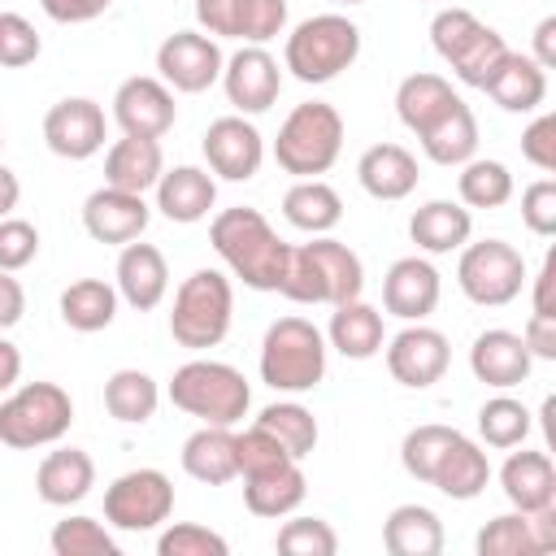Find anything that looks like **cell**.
Instances as JSON below:
<instances>
[{"instance_id":"cell-1","label":"cell","mask_w":556,"mask_h":556,"mask_svg":"<svg viewBox=\"0 0 556 556\" xmlns=\"http://www.w3.org/2000/svg\"><path fill=\"white\" fill-rule=\"evenodd\" d=\"M208 243L222 256V265L252 291H278L282 274H287V256L291 243L278 239V230L265 222L261 208L252 204H235L222 208L208 222Z\"/></svg>"},{"instance_id":"cell-2","label":"cell","mask_w":556,"mask_h":556,"mask_svg":"<svg viewBox=\"0 0 556 556\" xmlns=\"http://www.w3.org/2000/svg\"><path fill=\"white\" fill-rule=\"evenodd\" d=\"M278 291L295 304H330L334 308L365 291V265L348 243H339L330 235H313L308 243L291 248Z\"/></svg>"},{"instance_id":"cell-3","label":"cell","mask_w":556,"mask_h":556,"mask_svg":"<svg viewBox=\"0 0 556 556\" xmlns=\"http://www.w3.org/2000/svg\"><path fill=\"white\" fill-rule=\"evenodd\" d=\"M356 56H361V26L343 13H313L287 35L282 70H291V78L317 87V83H330L343 70H352Z\"/></svg>"},{"instance_id":"cell-4","label":"cell","mask_w":556,"mask_h":556,"mask_svg":"<svg viewBox=\"0 0 556 556\" xmlns=\"http://www.w3.org/2000/svg\"><path fill=\"white\" fill-rule=\"evenodd\" d=\"M169 404L182 408L187 417H200L204 426H235L252 408V387L235 365L195 356L174 369Z\"/></svg>"},{"instance_id":"cell-5","label":"cell","mask_w":556,"mask_h":556,"mask_svg":"<svg viewBox=\"0 0 556 556\" xmlns=\"http://www.w3.org/2000/svg\"><path fill=\"white\" fill-rule=\"evenodd\" d=\"M235 317V287L222 269H191L178 291H174V308H169V334L178 348L204 352L217 348L230 330Z\"/></svg>"},{"instance_id":"cell-6","label":"cell","mask_w":556,"mask_h":556,"mask_svg":"<svg viewBox=\"0 0 556 556\" xmlns=\"http://www.w3.org/2000/svg\"><path fill=\"white\" fill-rule=\"evenodd\" d=\"M326 378V334L308 317H278L261 339V382L287 395L313 391Z\"/></svg>"},{"instance_id":"cell-7","label":"cell","mask_w":556,"mask_h":556,"mask_svg":"<svg viewBox=\"0 0 556 556\" xmlns=\"http://www.w3.org/2000/svg\"><path fill=\"white\" fill-rule=\"evenodd\" d=\"M343 152V117L326 100H304L287 113L274 139V161L295 178L326 174Z\"/></svg>"},{"instance_id":"cell-8","label":"cell","mask_w":556,"mask_h":556,"mask_svg":"<svg viewBox=\"0 0 556 556\" xmlns=\"http://www.w3.org/2000/svg\"><path fill=\"white\" fill-rule=\"evenodd\" d=\"M430 43L443 56V65L452 70L456 83L465 87H486V78L495 74V65L504 61L508 43L500 30H491L486 22H478L469 9H439L430 22Z\"/></svg>"},{"instance_id":"cell-9","label":"cell","mask_w":556,"mask_h":556,"mask_svg":"<svg viewBox=\"0 0 556 556\" xmlns=\"http://www.w3.org/2000/svg\"><path fill=\"white\" fill-rule=\"evenodd\" d=\"M74 426V400L61 382H22L0 400V443L30 452L56 443Z\"/></svg>"},{"instance_id":"cell-10","label":"cell","mask_w":556,"mask_h":556,"mask_svg":"<svg viewBox=\"0 0 556 556\" xmlns=\"http://www.w3.org/2000/svg\"><path fill=\"white\" fill-rule=\"evenodd\" d=\"M456 287L482 308H504L526 287V256L508 239H478L460 248Z\"/></svg>"},{"instance_id":"cell-11","label":"cell","mask_w":556,"mask_h":556,"mask_svg":"<svg viewBox=\"0 0 556 556\" xmlns=\"http://www.w3.org/2000/svg\"><path fill=\"white\" fill-rule=\"evenodd\" d=\"M174 513V482L161 469H126L104 486V521L126 534L156 530Z\"/></svg>"},{"instance_id":"cell-12","label":"cell","mask_w":556,"mask_h":556,"mask_svg":"<svg viewBox=\"0 0 556 556\" xmlns=\"http://www.w3.org/2000/svg\"><path fill=\"white\" fill-rule=\"evenodd\" d=\"M222 65H226V56H222L217 39L204 30H174L156 48L161 83L182 96H195V91H208L213 83H222Z\"/></svg>"},{"instance_id":"cell-13","label":"cell","mask_w":556,"mask_h":556,"mask_svg":"<svg viewBox=\"0 0 556 556\" xmlns=\"http://www.w3.org/2000/svg\"><path fill=\"white\" fill-rule=\"evenodd\" d=\"M195 22L213 39L269 43L287 30V0H195Z\"/></svg>"},{"instance_id":"cell-14","label":"cell","mask_w":556,"mask_h":556,"mask_svg":"<svg viewBox=\"0 0 556 556\" xmlns=\"http://www.w3.org/2000/svg\"><path fill=\"white\" fill-rule=\"evenodd\" d=\"M447 361H452L447 334L434 330V326H426V321H408L387 343V369H391V378L400 387H413V391L434 387L447 374Z\"/></svg>"},{"instance_id":"cell-15","label":"cell","mask_w":556,"mask_h":556,"mask_svg":"<svg viewBox=\"0 0 556 556\" xmlns=\"http://www.w3.org/2000/svg\"><path fill=\"white\" fill-rule=\"evenodd\" d=\"M200 148H204L208 169H213L217 178H226V182H248V178H256V169H261V161H265V139H261V130H256L243 113H226V117L208 122Z\"/></svg>"},{"instance_id":"cell-16","label":"cell","mask_w":556,"mask_h":556,"mask_svg":"<svg viewBox=\"0 0 556 556\" xmlns=\"http://www.w3.org/2000/svg\"><path fill=\"white\" fill-rule=\"evenodd\" d=\"M43 143L61 161H87L104 148V109L91 96H65L43 113Z\"/></svg>"},{"instance_id":"cell-17","label":"cell","mask_w":556,"mask_h":556,"mask_svg":"<svg viewBox=\"0 0 556 556\" xmlns=\"http://www.w3.org/2000/svg\"><path fill=\"white\" fill-rule=\"evenodd\" d=\"M222 87L226 100L248 117V113H265L274 109L278 91H282V70L278 61L265 52V43H243L235 56H226L222 65Z\"/></svg>"},{"instance_id":"cell-18","label":"cell","mask_w":556,"mask_h":556,"mask_svg":"<svg viewBox=\"0 0 556 556\" xmlns=\"http://www.w3.org/2000/svg\"><path fill=\"white\" fill-rule=\"evenodd\" d=\"M178 117L174 91L152 78V74H135L113 91V122L122 126V135H139V139H161Z\"/></svg>"},{"instance_id":"cell-19","label":"cell","mask_w":556,"mask_h":556,"mask_svg":"<svg viewBox=\"0 0 556 556\" xmlns=\"http://www.w3.org/2000/svg\"><path fill=\"white\" fill-rule=\"evenodd\" d=\"M443 282L426 256H400L382 278V308L400 321H426L439 308Z\"/></svg>"},{"instance_id":"cell-20","label":"cell","mask_w":556,"mask_h":556,"mask_svg":"<svg viewBox=\"0 0 556 556\" xmlns=\"http://www.w3.org/2000/svg\"><path fill=\"white\" fill-rule=\"evenodd\" d=\"M148 222H152V208L135 191L96 187L83 200V230L96 243H130V239H139L148 230Z\"/></svg>"},{"instance_id":"cell-21","label":"cell","mask_w":556,"mask_h":556,"mask_svg":"<svg viewBox=\"0 0 556 556\" xmlns=\"http://www.w3.org/2000/svg\"><path fill=\"white\" fill-rule=\"evenodd\" d=\"M469 369H473L478 382H486V387H495V391H513V387H521V382L530 378L534 356H530V348H526V339H521L517 330L491 326V330H482V334L473 339V348H469Z\"/></svg>"},{"instance_id":"cell-22","label":"cell","mask_w":556,"mask_h":556,"mask_svg":"<svg viewBox=\"0 0 556 556\" xmlns=\"http://www.w3.org/2000/svg\"><path fill=\"white\" fill-rule=\"evenodd\" d=\"M500 491L517 513H543L556 504V465L547 452H508L500 465Z\"/></svg>"},{"instance_id":"cell-23","label":"cell","mask_w":556,"mask_h":556,"mask_svg":"<svg viewBox=\"0 0 556 556\" xmlns=\"http://www.w3.org/2000/svg\"><path fill=\"white\" fill-rule=\"evenodd\" d=\"M156 208L178 222V226H191V222H204L208 208L217 204V182L208 169L200 165H174V169H161L156 178Z\"/></svg>"},{"instance_id":"cell-24","label":"cell","mask_w":556,"mask_h":556,"mask_svg":"<svg viewBox=\"0 0 556 556\" xmlns=\"http://www.w3.org/2000/svg\"><path fill=\"white\" fill-rule=\"evenodd\" d=\"M169 291V265H165V252L152 248V243H122V256H117V295L148 313L165 300Z\"/></svg>"},{"instance_id":"cell-25","label":"cell","mask_w":556,"mask_h":556,"mask_svg":"<svg viewBox=\"0 0 556 556\" xmlns=\"http://www.w3.org/2000/svg\"><path fill=\"white\" fill-rule=\"evenodd\" d=\"M96 486V460L83 447H56L35 469V495L52 508H70L87 500Z\"/></svg>"},{"instance_id":"cell-26","label":"cell","mask_w":556,"mask_h":556,"mask_svg":"<svg viewBox=\"0 0 556 556\" xmlns=\"http://www.w3.org/2000/svg\"><path fill=\"white\" fill-rule=\"evenodd\" d=\"M482 91H486L504 113H534V109L547 100V70H543L530 52H513V48H508Z\"/></svg>"},{"instance_id":"cell-27","label":"cell","mask_w":556,"mask_h":556,"mask_svg":"<svg viewBox=\"0 0 556 556\" xmlns=\"http://www.w3.org/2000/svg\"><path fill=\"white\" fill-rule=\"evenodd\" d=\"M356 178L365 187V195L374 200H404L417 191V156L404 148V143H374L361 152L356 161Z\"/></svg>"},{"instance_id":"cell-28","label":"cell","mask_w":556,"mask_h":556,"mask_svg":"<svg viewBox=\"0 0 556 556\" xmlns=\"http://www.w3.org/2000/svg\"><path fill=\"white\" fill-rule=\"evenodd\" d=\"M469 235H473V213L460 200H426L408 217V239L430 256L460 252L469 243Z\"/></svg>"},{"instance_id":"cell-29","label":"cell","mask_w":556,"mask_h":556,"mask_svg":"<svg viewBox=\"0 0 556 556\" xmlns=\"http://www.w3.org/2000/svg\"><path fill=\"white\" fill-rule=\"evenodd\" d=\"M326 343H330L339 356H348V361H369V356H378L382 343H387L382 313H378L374 304H365L361 295L334 304L330 326H326Z\"/></svg>"},{"instance_id":"cell-30","label":"cell","mask_w":556,"mask_h":556,"mask_svg":"<svg viewBox=\"0 0 556 556\" xmlns=\"http://www.w3.org/2000/svg\"><path fill=\"white\" fill-rule=\"evenodd\" d=\"M165 169V156H161V139H139V135H122L109 152H104V187H117V191H152L156 178Z\"/></svg>"},{"instance_id":"cell-31","label":"cell","mask_w":556,"mask_h":556,"mask_svg":"<svg viewBox=\"0 0 556 556\" xmlns=\"http://www.w3.org/2000/svg\"><path fill=\"white\" fill-rule=\"evenodd\" d=\"M308 495V478L300 469V460H287L278 469H265V473H252L243 478V504L248 513L256 517H291Z\"/></svg>"},{"instance_id":"cell-32","label":"cell","mask_w":556,"mask_h":556,"mask_svg":"<svg viewBox=\"0 0 556 556\" xmlns=\"http://www.w3.org/2000/svg\"><path fill=\"white\" fill-rule=\"evenodd\" d=\"M182 469L204 482V486H226L230 478H239L235 465V430L230 426H200L195 434H187L182 443Z\"/></svg>"},{"instance_id":"cell-33","label":"cell","mask_w":556,"mask_h":556,"mask_svg":"<svg viewBox=\"0 0 556 556\" xmlns=\"http://www.w3.org/2000/svg\"><path fill=\"white\" fill-rule=\"evenodd\" d=\"M456 100H460V96L452 91V83H447L443 74H430V70H417V74H408V78L395 87V113H400V122H404L413 135L430 130Z\"/></svg>"},{"instance_id":"cell-34","label":"cell","mask_w":556,"mask_h":556,"mask_svg":"<svg viewBox=\"0 0 556 556\" xmlns=\"http://www.w3.org/2000/svg\"><path fill=\"white\" fill-rule=\"evenodd\" d=\"M382 547L391 556H439L443 552V521L426 504H400L382 521Z\"/></svg>"},{"instance_id":"cell-35","label":"cell","mask_w":556,"mask_h":556,"mask_svg":"<svg viewBox=\"0 0 556 556\" xmlns=\"http://www.w3.org/2000/svg\"><path fill=\"white\" fill-rule=\"evenodd\" d=\"M282 217L304 235H330L343 222V200L321 178H295V187L282 195Z\"/></svg>"},{"instance_id":"cell-36","label":"cell","mask_w":556,"mask_h":556,"mask_svg":"<svg viewBox=\"0 0 556 556\" xmlns=\"http://www.w3.org/2000/svg\"><path fill=\"white\" fill-rule=\"evenodd\" d=\"M417 143H421L426 161H434V165H465L478 152V117H473V109L465 100H456L430 130L417 135Z\"/></svg>"},{"instance_id":"cell-37","label":"cell","mask_w":556,"mask_h":556,"mask_svg":"<svg viewBox=\"0 0 556 556\" xmlns=\"http://www.w3.org/2000/svg\"><path fill=\"white\" fill-rule=\"evenodd\" d=\"M486 482H491V460H486V452H482L473 439L456 434V443H452L447 456L439 460L430 486L443 491L447 500H478V495L486 491Z\"/></svg>"},{"instance_id":"cell-38","label":"cell","mask_w":556,"mask_h":556,"mask_svg":"<svg viewBox=\"0 0 556 556\" xmlns=\"http://www.w3.org/2000/svg\"><path fill=\"white\" fill-rule=\"evenodd\" d=\"M117 287L104 282V278H78L61 291V321L78 334H96V330H109L113 317H117Z\"/></svg>"},{"instance_id":"cell-39","label":"cell","mask_w":556,"mask_h":556,"mask_svg":"<svg viewBox=\"0 0 556 556\" xmlns=\"http://www.w3.org/2000/svg\"><path fill=\"white\" fill-rule=\"evenodd\" d=\"M156 404H161V387H156L152 374H143V369H117V374H109V382H104V408H109L113 421L143 426V421H152Z\"/></svg>"},{"instance_id":"cell-40","label":"cell","mask_w":556,"mask_h":556,"mask_svg":"<svg viewBox=\"0 0 556 556\" xmlns=\"http://www.w3.org/2000/svg\"><path fill=\"white\" fill-rule=\"evenodd\" d=\"M456 191H460L465 208H504L513 200V174L504 161L469 156L456 174Z\"/></svg>"},{"instance_id":"cell-41","label":"cell","mask_w":556,"mask_h":556,"mask_svg":"<svg viewBox=\"0 0 556 556\" xmlns=\"http://www.w3.org/2000/svg\"><path fill=\"white\" fill-rule=\"evenodd\" d=\"M530 430H534V413L513 395H491L478 408V434H482L486 447H500V452L521 447Z\"/></svg>"},{"instance_id":"cell-42","label":"cell","mask_w":556,"mask_h":556,"mask_svg":"<svg viewBox=\"0 0 556 556\" xmlns=\"http://www.w3.org/2000/svg\"><path fill=\"white\" fill-rule=\"evenodd\" d=\"M256 426H265L295 460H304V456L317 447V417H313L304 404H295V400L265 404V408L256 413Z\"/></svg>"},{"instance_id":"cell-43","label":"cell","mask_w":556,"mask_h":556,"mask_svg":"<svg viewBox=\"0 0 556 556\" xmlns=\"http://www.w3.org/2000/svg\"><path fill=\"white\" fill-rule=\"evenodd\" d=\"M456 434H460L456 426H439V421L413 426V430L404 434V443H400V465L408 469V478H417V482L430 486V478H434L439 460L447 456V447L456 443Z\"/></svg>"},{"instance_id":"cell-44","label":"cell","mask_w":556,"mask_h":556,"mask_svg":"<svg viewBox=\"0 0 556 556\" xmlns=\"http://www.w3.org/2000/svg\"><path fill=\"white\" fill-rule=\"evenodd\" d=\"M48 547H52V556H122L109 526L96 517H83V513L56 521L48 534Z\"/></svg>"},{"instance_id":"cell-45","label":"cell","mask_w":556,"mask_h":556,"mask_svg":"<svg viewBox=\"0 0 556 556\" xmlns=\"http://www.w3.org/2000/svg\"><path fill=\"white\" fill-rule=\"evenodd\" d=\"M478 556H539L530 513H500L478 530Z\"/></svg>"},{"instance_id":"cell-46","label":"cell","mask_w":556,"mask_h":556,"mask_svg":"<svg viewBox=\"0 0 556 556\" xmlns=\"http://www.w3.org/2000/svg\"><path fill=\"white\" fill-rule=\"evenodd\" d=\"M274 547L282 556H334L339 552V534L321 517H291L274 534Z\"/></svg>"},{"instance_id":"cell-47","label":"cell","mask_w":556,"mask_h":556,"mask_svg":"<svg viewBox=\"0 0 556 556\" xmlns=\"http://www.w3.org/2000/svg\"><path fill=\"white\" fill-rule=\"evenodd\" d=\"M295 460L265 426H248V430H235V465H239V478H252V473H265V469H278Z\"/></svg>"},{"instance_id":"cell-48","label":"cell","mask_w":556,"mask_h":556,"mask_svg":"<svg viewBox=\"0 0 556 556\" xmlns=\"http://www.w3.org/2000/svg\"><path fill=\"white\" fill-rule=\"evenodd\" d=\"M230 543L208 530V526H195V521H178L169 530H161L156 539V556H226Z\"/></svg>"},{"instance_id":"cell-49","label":"cell","mask_w":556,"mask_h":556,"mask_svg":"<svg viewBox=\"0 0 556 556\" xmlns=\"http://www.w3.org/2000/svg\"><path fill=\"white\" fill-rule=\"evenodd\" d=\"M39 35L22 13H0V65L4 70H22L39 56Z\"/></svg>"},{"instance_id":"cell-50","label":"cell","mask_w":556,"mask_h":556,"mask_svg":"<svg viewBox=\"0 0 556 556\" xmlns=\"http://www.w3.org/2000/svg\"><path fill=\"white\" fill-rule=\"evenodd\" d=\"M39 256V230L26 217H0V269L17 274Z\"/></svg>"},{"instance_id":"cell-51","label":"cell","mask_w":556,"mask_h":556,"mask_svg":"<svg viewBox=\"0 0 556 556\" xmlns=\"http://www.w3.org/2000/svg\"><path fill=\"white\" fill-rule=\"evenodd\" d=\"M521 222L539 239L556 235V178H539L521 191Z\"/></svg>"},{"instance_id":"cell-52","label":"cell","mask_w":556,"mask_h":556,"mask_svg":"<svg viewBox=\"0 0 556 556\" xmlns=\"http://www.w3.org/2000/svg\"><path fill=\"white\" fill-rule=\"evenodd\" d=\"M521 156L543 169V174H556V113H539L526 130H521Z\"/></svg>"},{"instance_id":"cell-53","label":"cell","mask_w":556,"mask_h":556,"mask_svg":"<svg viewBox=\"0 0 556 556\" xmlns=\"http://www.w3.org/2000/svg\"><path fill=\"white\" fill-rule=\"evenodd\" d=\"M521 339L534 361H556V313H530Z\"/></svg>"},{"instance_id":"cell-54","label":"cell","mask_w":556,"mask_h":556,"mask_svg":"<svg viewBox=\"0 0 556 556\" xmlns=\"http://www.w3.org/2000/svg\"><path fill=\"white\" fill-rule=\"evenodd\" d=\"M113 0H39V9L61 22V26H78V22H96Z\"/></svg>"},{"instance_id":"cell-55","label":"cell","mask_w":556,"mask_h":556,"mask_svg":"<svg viewBox=\"0 0 556 556\" xmlns=\"http://www.w3.org/2000/svg\"><path fill=\"white\" fill-rule=\"evenodd\" d=\"M22 313H26V291H22V282H17L9 269H0V334H4L9 326H17Z\"/></svg>"},{"instance_id":"cell-56","label":"cell","mask_w":556,"mask_h":556,"mask_svg":"<svg viewBox=\"0 0 556 556\" xmlns=\"http://www.w3.org/2000/svg\"><path fill=\"white\" fill-rule=\"evenodd\" d=\"M543 70H556V17H543L534 26V52H530Z\"/></svg>"},{"instance_id":"cell-57","label":"cell","mask_w":556,"mask_h":556,"mask_svg":"<svg viewBox=\"0 0 556 556\" xmlns=\"http://www.w3.org/2000/svg\"><path fill=\"white\" fill-rule=\"evenodd\" d=\"M552 282H556V261L547 256L543 261V269L534 274V313H556V304H552Z\"/></svg>"},{"instance_id":"cell-58","label":"cell","mask_w":556,"mask_h":556,"mask_svg":"<svg viewBox=\"0 0 556 556\" xmlns=\"http://www.w3.org/2000/svg\"><path fill=\"white\" fill-rule=\"evenodd\" d=\"M22 378V352L0 334V395L13 391V382Z\"/></svg>"},{"instance_id":"cell-59","label":"cell","mask_w":556,"mask_h":556,"mask_svg":"<svg viewBox=\"0 0 556 556\" xmlns=\"http://www.w3.org/2000/svg\"><path fill=\"white\" fill-rule=\"evenodd\" d=\"M17 200H22V182H17L13 169L0 165V217H9V213L17 208Z\"/></svg>"},{"instance_id":"cell-60","label":"cell","mask_w":556,"mask_h":556,"mask_svg":"<svg viewBox=\"0 0 556 556\" xmlns=\"http://www.w3.org/2000/svg\"><path fill=\"white\" fill-rule=\"evenodd\" d=\"M334 4H365V0H334Z\"/></svg>"},{"instance_id":"cell-61","label":"cell","mask_w":556,"mask_h":556,"mask_svg":"<svg viewBox=\"0 0 556 556\" xmlns=\"http://www.w3.org/2000/svg\"><path fill=\"white\" fill-rule=\"evenodd\" d=\"M0 148H4V130H0Z\"/></svg>"}]
</instances>
